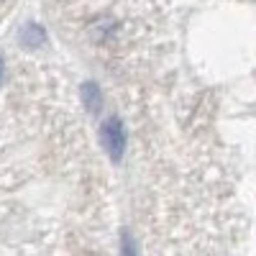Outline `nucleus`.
I'll return each instance as SVG.
<instances>
[{
  "label": "nucleus",
  "mask_w": 256,
  "mask_h": 256,
  "mask_svg": "<svg viewBox=\"0 0 256 256\" xmlns=\"http://www.w3.org/2000/svg\"><path fill=\"white\" fill-rule=\"evenodd\" d=\"M0 80H3V59H0Z\"/></svg>",
  "instance_id": "nucleus-4"
},
{
  "label": "nucleus",
  "mask_w": 256,
  "mask_h": 256,
  "mask_svg": "<svg viewBox=\"0 0 256 256\" xmlns=\"http://www.w3.org/2000/svg\"><path fill=\"white\" fill-rule=\"evenodd\" d=\"M24 41H26L28 46H36V44H41V41H44V31L31 24V26L24 31Z\"/></svg>",
  "instance_id": "nucleus-3"
},
{
  "label": "nucleus",
  "mask_w": 256,
  "mask_h": 256,
  "mask_svg": "<svg viewBox=\"0 0 256 256\" xmlns=\"http://www.w3.org/2000/svg\"><path fill=\"white\" fill-rule=\"evenodd\" d=\"M100 138H102V146L105 152L110 154V159H120L123 152H126V131L118 118H108L102 123V131H100Z\"/></svg>",
  "instance_id": "nucleus-1"
},
{
  "label": "nucleus",
  "mask_w": 256,
  "mask_h": 256,
  "mask_svg": "<svg viewBox=\"0 0 256 256\" xmlns=\"http://www.w3.org/2000/svg\"><path fill=\"white\" fill-rule=\"evenodd\" d=\"M82 98H84V102H88V108L90 110H98V105H100V92H98V88L92 82H88L82 88Z\"/></svg>",
  "instance_id": "nucleus-2"
}]
</instances>
